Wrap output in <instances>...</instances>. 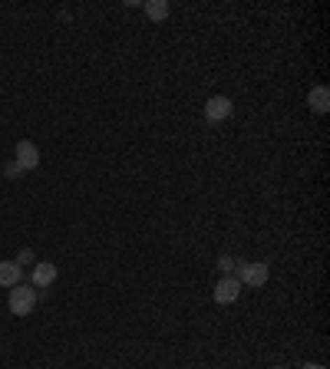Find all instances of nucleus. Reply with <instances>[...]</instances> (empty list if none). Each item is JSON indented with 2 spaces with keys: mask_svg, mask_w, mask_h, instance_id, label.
<instances>
[{
  "mask_svg": "<svg viewBox=\"0 0 330 369\" xmlns=\"http://www.w3.org/2000/svg\"><path fill=\"white\" fill-rule=\"evenodd\" d=\"M268 369H284V366H268Z\"/></svg>",
  "mask_w": 330,
  "mask_h": 369,
  "instance_id": "nucleus-14",
  "label": "nucleus"
},
{
  "mask_svg": "<svg viewBox=\"0 0 330 369\" xmlns=\"http://www.w3.org/2000/svg\"><path fill=\"white\" fill-rule=\"evenodd\" d=\"M36 300H40V290H34L30 284H17V287H10L7 307H10L13 317H30L36 307Z\"/></svg>",
  "mask_w": 330,
  "mask_h": 369,
  "instance_id": "nucleus-2",
  "label": "nucleus"
},
{
  "mask_svg": "<svg viewBox=\"0 0 330 369\" xmlns=\"http://www.w3.org/2000/svg\"><path fill=\"white\" fill-rule=\"evenodd\" d=\"M168 10H172V7H168L165 0H149V3H145V13H149V20H165V17H168Z\"/></svg>",
  "mask_w": 330,
  "mask_h": 369,
  "instance_id": "nucleus-9",
  "label": "nucleus"
},
{
  "mask_svg": "<svg viewBox=\"0 0 330 369\" xmlns=\"http://www.w3.org/2000/svg\"><path fill=\"white\" fill-rule=\"evenodd\" d=\"M3 175H7V178H17V175H24V172H20V165H17V161H10V165L3 168Z\"/></svg>",
  "mask_w": 330,
  "mask_h": 369,
  "instance_id": "nucleus-12",
  "label": "nucleus"
},
{
  "mask_svg": "<svg viewBox=\"0 0 330 369\" xmlns=\"http://www.w3.org/2000/svg\"><path fill=\"white\" fill-rule=\"evenodd\" d=\"M17 284H24V267L17 264V261H0V287H17Z\"/></svg>",
  "mask_w": 330,
  "mask_h": 369,
  "instance_id": "nucleus-7",
  "label": "nucleus"
},
{
  "mask_svg": "<svg viewBox=\"0 0 330 369\" xmlns=\"http://www.w3.org/2000/svg\"><path fill=\"white\" fill-rule=\"evenodd\" d=\"M301 369H327V366H320V363H307V366H301Z\"/></svg>",
  "mask_w": 330,
  "mask_h": 369,
  "instance_id": "nucleus-13",
  "label": "nucleus"
},
{
  "mask_svg": "<svg viewBox=\"0 0 330 369\" xmlns=\"http://www.w3.org/2000/svg\"><path fill=\"white\" fill-rule=\"evenodd\" d=\"M13 161L20 165V172H34L36 165H40V149H36V142L20 138V142H17V149H13Z\"/></svg>",
  "mask_w": 330,
  "mask_h": 369,
  "instance_id": "nucleus-3",
  "label": "nucleus"
},
{
  "mask_svg": "<svg viewBox=\"0 0 330 369\" xmlns=\"http://www.w3.org/2000/svg\"><path fill=\"white\" fill-rule=\"evenodd\" d=\"M235 257H228V254H224V257H218V270H222V277H231V270H235Z\"/></svg>",
  "mask_w": 330,
  "mask_h": 369,
  "instance_id": "nucleus-10",
  "label": "nucleus"
},
{
  "mask_svg": "<svg viewBox=\"0 0 330 369\" xmlns=\"http://www.w3.org/2000/svg\"><path fill=\"white\" fill-rule=\"evenodd\" d=\"M215 303H222V307H228V303H235L238 297H241V280L238 277H222L218 284H215Z\"/></svg>",
  "mask_w": 330,
  "mask_h": 369,
  "instance_id": "nucleus-5",
  "label": "nucleus"
},
{
  "mask_svg": "<svg viewBox=\"0 0 330 369\" xmlns=\"http://www.w3.org/2000/svg\"><path fill=\"white\" fill-rule=\"evenodd\" d=\"M231 277L241 280V287H264L271 277V267H268V261H238Z\"/></svg>",
  "mask_w": 330,
  "mask_h": 369,
  "instance_id": "nucleus-1",
  "label": "nucleus"
},
{
  "mask_svg": "<svg viewBox=\"0 0 330 369\" xmlns=\"http://www.w3.org/2000/svg\"><path fill=\"white\" fill-rule=\"evenodd\" d=\"M57 264H50V261H40V264H34V274H30V287L34 290H43L47 294L53 284H57Z\"/></svg>",
  "mask_w": 330,
  "mask_h": 369,
  "instance_id": "nucleus-4",
  "label": "nucleus"
},
{
  "mask_svg": "<svg viewBox=\"0 0 330 369\" xmlns=\"http://www.w3.org/2000/svg\"><path fill=\"white\" fill-rule=\"evenodd\" d=\"M231 113H235V106H231L228 96H212V99L205 103V119H208V122H222V119H228Z\"/></svg>",
  "mask_w": 330,
  "mask_h": 369,
  "instance_id": "nucleus-6",
  "label": "nucleus"
},
{
  "mask_svg": "<svg viewBox=\"0 0 330 369\" xmlns=\"http://www.w3.org/2000/svg\"><path fill=\"white\" fill-rule=\"evenodd\" d=\"M13 261H17V264H20V267H27V264H34V251H30V247H24V251L17 254V257H13Z\"/></svg>",
  "mask_w": 330,
  "mask_h": 369,
  "instance_id": "nucleus-11",
  "label": "nucleus"
},
{
  "mask_svg": "<svg viewBox=\"0 0 330 369\" xmlns=\"http://www.w3.org/2000/svg\"><path fill=\"white\" fill-rule=\"evenodd\" d=\"M307 106H310L317 115L330 113V89L327 86H314V89L307 92Z\"/></svg>",
  "mask_w": 330,
  "mask_h": 369,
  "instance_id": "nucleus-8",
  "label": "nucleus"
}]
</instances>
